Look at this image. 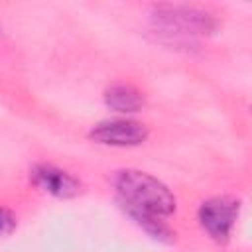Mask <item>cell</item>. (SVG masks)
I'll return each instance as SVG.
<instances>
[{"label": "cell", "mask_w": 252, "mask_h": 252, "mask_svg": "<svg viewBox=\"0 0 252 252\" xmlns=\"http://www.w3.org/2000/svg\"><path fill=\"white\" fill-rule=\"evenodd\" d=\"M112 187L122 211H138L167 219L177 209V199L171 189L148 171L136 167L118 169L112 175Z\"/></svg>", "instance_id": "1"}, {"label": "cell", "mask_w": 252, "mask_h": 252, "mask_svg": "<svg viewBox=\"0 0 252 252\" xmlns=\"http://www.w3.org/2000/svg\"><path fill=\"white\" fill-rule=\"evenodd\" d=\"M150 22L156 32L187 41L203 35H213L219 30V18L207 8L195 4H154L150 8Z\"/></svg>", "instance_id": "2"}, {"label": "cell", "mask_w": 252, "mask_h": 252, "mask_svg": "<svg viewBox=\"0 0 252 252\" xmlns=\"http://www.w3.org/2000/svg\"><path fill=\"white\" fill-rule=\"evenodd\" d=\"M238 215H240V201L228 195L209 197L197 209V220L201 228L217 244H226L230 240Z\"/></svg>", "instance_id": "3"}, {"label": "cell", "mask_w": 252, "mask_h": 252, "mask_svg": "<svg viewBox=\"0 0 252 252\" xmlns=\"http://www.w3.org/2000/svg\"><path fill=\"white\" fill-rule=\"evenodd\" d=\"M89 140L98 146L134 148L148 140L150 130L144 122L134 118H108L93 124L87 132Z\"/></svg>", "instance_id": "4"}, {"label": "cell", "mask_w": 252, "mask_h": 252, "mask_svg": "<svg viewBox=\"0 0 252 252\" xmlns=\"http://www.w3.org/2000/svg\"><path fill=\"white\" fill-rule=\"evenodd\" d=\"M30 183L53 199H75L83 191V183L63 167L53 163H33L30 167Z\"/></svg>", "instance_id": "5"}, {"label": "cell", "mask_w": 252, "mask_h": 252, "mask_svg": "<svg viewBox=\"0 0 252 252\" xmlns=\"http://www.w3.org/2000/svg\"><path fill=\"white\" fill-rule=\"evenodd\" d=\"M102 102L106 108L118 114H134L140 112L146 104L142 91H138L130 83H114L104 89L102 93Z\"/></svg>", "instance_id": "6"}, {"label": "cell", "mask_w": 252, "mask_h": 252, "mask_svg": "<svg viewBox=\"0 0 252 252\" xmlns=\"http://www.w3.org/2000/svg\"><path fill=\"white\" fill-rule=\"evenodd\" d=\"M124 215L138 228H142L150 238H154L156 242H161V244H173L175 242V230L167 224L165 219L146 215V213H138V211H124Z\"/></svg>", "instance_id": "7"}, {"label": "cell", "mask_w": 252, "mask_h": 252, "mask_svg": "<svg viewBox=\"0 0 252 252\" xmlns=\"http://www.w3.org/2000/svg\"><path fill=\"white\" fill-rule=\"evenodd\" d=\"M16 224H18L16 215H14L10 209L0 207V238L10 236V234L16 230Z\"/></svg>", "instance_id": "8"}]
</instances>
